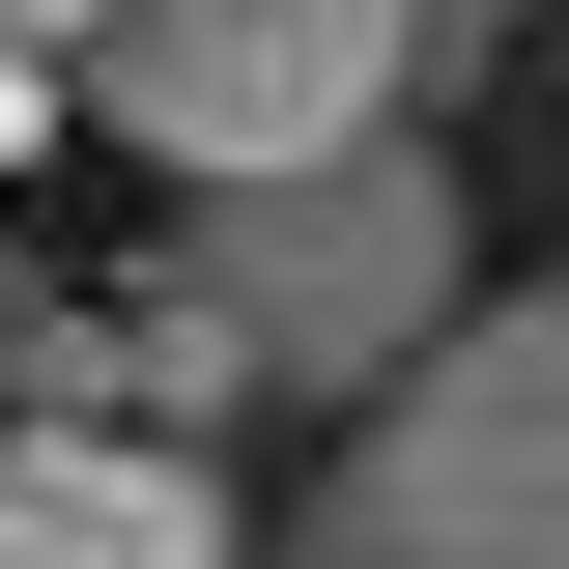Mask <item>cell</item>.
Instances as JSON below:
<instances>
[{
  "mask_svg": "<svg viewBox=\"0 0 569 569\" xmlns=\"http://www.w3.org/2000/svg\"><path fill=\"white\" fill-rule=\"evenodd\" d=\"M284 569H313V541H284Z\"/></svg>",
  "mask_w": 569,
  "mask_h": 569,
  "instance_id": "obj_7",
  "label": "cell"
},
{
  "mask_svg": "<svg viewBox=\"0 0 569 569\" xmlns=\"http://www.w3.org/2000/svg\"><path fill=\"white\" fill-rule=\"evenodd\" d=\"M58 86L142 142V171H171V200H284V171L399 142V86H427V0H114Z\"/></svg>",
  "mask_w": 569,
  "mask_h": 569,
  "instance_id": "obj_2",
  "label": "cell"
},
{
  "mask_svg": "<svg viewBox=\"0 0 569 569\" xmlns=\"http://www.w3.org/2000/svg\"><path fill=\"white\" fill-rule=\"evenodd\" d=\"M29 142H58V58H0V171H29Z\"/></svg>",
  "mask_w": 569,
  "mask_h": 569,
  "instance_id": "obj_6",
  "label": "cell"
},
{
  "mask_svg": "<svg viewBox=\"0 0 569 569\" xmlns=\"http://www.w3.org/2000/svg\"><path fill=\"white\" fill-rule=\"evenodd\" d=\"M485 313V228H456V171L427 142H342V171H284V200H171V257H142V399H399L427 342Z\"/></svg>",
  "mask_w": 569,
  "mask_h": 569,
  "instance_id": "obj_1",
  "label": "cell"
},
{
  "mask_svg": "<svg viewBox=\"0 0 569 569\" xmlns=\"http://www.w3.org/2000/svg\"><path fill=\"white\" fill-rule=\"evenodd\" d=\"M0 569H228V485L171 427H0Z\"/></svg>",
  "mask_w": 569,
  "mask_h": 569,
  "instance_id": "obj_4",
  "label": "cell"
},
{
  "mask_svg": "<svg viewBox=\"0 0 569 569\" xmlns=\"http://www.w3.org/2000/svg\"><path fill=\"white\" fill-rule=\"evenodd\" d=\"M86 29H114V0H0V58H86Z\"/></svg>",
  "mask_w": 569,
  "mask_h": 569,
  "instance_id": "obj_5",
  "label": "cell"
},
{
  "mask_svg": "<svg viewBox=\"0 0 569 569\" xmlns=\"http://www.w3.org/2000/svg\"><path fill=\"white\" fill-rule=\"evenodd\" d=\"M313 569H569V284H485V313L342 427Z\"/></svg>",
  "mask_w": 569,
  "mask_h": 569,
  "instance_id": "obj_3",
  "label": "cell"
}]
</instances>
